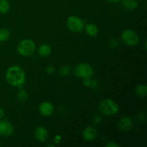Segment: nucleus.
<instances>
[{"label":"nucleus","instance_id":"obj_6","mask_svg":"<svg viewBox=\"0 0 147 147\" xmlns=\"http://www.w3.org/2000/svg\"><path fill=\"white\" fill-rule=\"evenodd\" d=\"M122 41L128 46H136L139 42V34L136 31L131 29H127L123 31L121 35Z\"/></svg>","mask_w":147,"mask_h":147},{"label":"nucleus","instance_id":"obj_26","mask_svg":"<svg viewBox=\"0 0 147 147\" xmlns=\"http://www.w3.org/2000/svg\"><path fill=\"white\" fill-rule=\"evenodd\" d=\"M106 147H119V144H116L113 142H109L106 144Z\"/></svg>","mask_w":147,"mask_h":147},{"label":"nucleus","instance_id":"obj_14","mask_svg":"<svg viewBox=\"0 0 147 147\" xmlns=\"http://www.w3.org/2000/svg\"><path fill=\"white\" fill-rule=\"evenodd\" d=\"M123 7L128 11H133L138 7V1L136 0H123Z\"/></svg>","mask_w":147,"mask_h":147},{"label":"nucleus","instance_id":"obj_15","mask_svg":"<svg viewBox=\"0 0 147 147\" xmlns=\"http://www.w3.org/2000/svg\"><path fill=\"white\" fill-rule=\"evenodd\" d=\"M28 97L29 96L27 92L24 89H23L22 88H20L17 95V98L18 101L22 103H25L28 100Z\"/></svg>","mask_w":147,"mask_h":147},{"label":"nucleus","instance_id":"obj_28","mask_svg":"<svg viewBox=\"0 0 147 147\" xmlns=\"http://www.w3.org/2000/svg\"><path fill=\"white\" fill-rule=\"evenodd\" d=\"M109 2L111 3V4H117L120 1V0H107Z\"/></svg>","mask_w":147,"mask_h":147},{"label":"nucleus","instance_id":"obj_20","mask_svg":"<svg viewBox=\"0 0 147 147\" xmlns=\"http://www.w3.org/2000/svg\"><path fill=\"white\" fill-rule=\"evenodd\" d=\"M100 82L98 81L96 79H93L91 78V83H90V88H91L92 90H98V89L100 88Z\"/></svg>","mask_w":147,"mask_h":147},{"label":"nucleus","instance_id":"obj_21","mask_svg":"<svg viewBox=\"0 0 147 147\" xmlns=\"http://www.w3.org/2000/svg\"><path fill=\"white\" fill-rule=\"evenodd\" d=\"M109 47L111 49H115L119 45V41L117 38L116 37H113V38L111 39V40L109 41Z\"/></svg>","mask_w":147,"mask_h":147},{"label":"nucleus","instance_id":"obj_4","mask_svg":"<svg viewBox=\"0 0 147 147\" xmlns=\"http://www.w3.org/2000/svg\"><path fill=\"white\" fill-rule=\"evenodd\" d=\"M75 76L79 78H90L94 75V70L91 65L87 63H82L77 65L73 70Z\"/></svg>","mask_w":147,"mask_h":147},{"label":"nucleus","instance_id":"obj_29","mask_svg":"<svg viewBox=\"0 0 147 147\" xmlns=\"http://www.w3.org/2000/svg\"><path fill=\"white\" fill-rule=\"evenodd\" d=\"M144 49H145V50H146V40H145L144 43Z\"/></svg>","mask_w":147,"mask_h":147},{"label":"nucleus","instance_id":"obj_25","mask_svg":"<svg viewBox=\"0 0 147 147\" xmlns=\"http://www.w3.org/2000/svg\"><path fill=\"white\" fill-rule=\"evenodd\" d=\"M61 141L62 136L59 134L56 135V136H55L54 138H53V143H54V144H60V142H61Z\"/></svg>","mask_w":147,"mask_h":147},{"label":"nucleus","instance_id":"obj_3","mask_svg":"<svg viewBox=\"0 0 147 147\" xmlns=\"http://www.w3.org/2000/svg\"><path fill=\"white\" fill-rule=\"evenodd\" d=\"M36 45L33 40L25 39L18 43L17 47V53L23 57H29L34 53Z\"/></svg>","mask_w":147,"mask_h":147},{"label":"nucleus","instance_id":"obj_30","mask_svg":"<svg viewBox=\"0 0 147 147\" xmlns=\"http://www.w3.org/2000/svg\"><path fill=\"white\" fill-rule=\"evenodd\" d=\"M0 50H1V45H0Z\"/></svg>","mask_w":147,"mask_h":147},{"label":"nucleus","instance_id":"obj_18","mask_svg":"<svg viewBox=\"0 0 147 147\" xmlns=\"http://www.w3.org/2000/svg\"><path fill=\"white\" fill-rule=\"evenodd\" d=\"M10 9V4L8 0H0V13L7 14Z\"/></svg>","mask_w":147,"mask_h":147},{"label":"nucleus","instance_id":"obj_16","mask_svg":"<svg viewBox=\"0 0 147 147\" xmlns=\"http://www.w3.org/2000/svg\"><path fill=\"white\" fill-rule=\"evenodd\" d=\"M135 92L139 97L146 98L147 95V86L144 84L139 85L135 89Z\"/></svg>","mask_w":147,"mask_h":147},{"label":"nucleus","instance_id":"obj_24","mask_svg":"<svg viewBox=\"0 0 147 147\" xmlns=\"http://www.w3.org/2000/svg\"><path fill=\"white\" fill-rule=\"evenodd\" d=\"M90 83H91V77L90 78H83V84L86 87H90Z\"/></svg>","mask_w":147,"mask_h":147},{"label":"nucleus","instance_id":"obj_9","mask_svg":"<svg viewBox=\"0 0 147 147\" xmlns=\"http://www.w3.org/2000/svg\"><path fill=\"white\" fill-rule=\"evenodd\" d=\"M38 111L39 113H40L42 116L48 117V116H52L53 113H54L55 108L54 106H53L50 102L45 101L42 103L39 106Z\"/></svg>","mask_w":147,"mask_h":147},{"label":"nucleus","instance_id":"obj_27","mask_svg":"<svg viewBox=\"0 0 147 147\" xmlns=\"http://www.w3.org/2000/svg\"><path fill=\"white\" fill-rule=\"evenodd\" d=\"M4 116H5V111H4V110L2 108L0 107V120L4 119Z\"/></svg>","mask_w":147,"mask_h":147},{"label":"nucleus","instance_id":"obj_7","mask_svg":"<svg viewBox=\"0 0 147 147\" xmlns=\"http://www.w3.org/2000/svg\"><path fill=\"white\" fill-rule=\"evenodd\" d=\"M14 132V126L7 119L0 120V136L3 137H9Z\"/></svg>","mask_w":147,"mask_h":147},{"label":"nucleus","instance_id":"obj_5","mask_svg":"<svg viewBox=\"0 0 147 147\" xmlns=\"http://www.w3.org/2000/svg\"><path fill=\"white\" fill-rule=\"evenodd\" d=\"M85 22L81 18L77 16H70L66 20V26L72 32L80 33L85 28Z\"/></svg>","mask_w":147,"mask_h":147},{"label":"nucleus","instance_id":"obj_2","mask_svg":"<svg viewBox=\"0 0 147 147\" xmlns=\"http://www.w3.org/2000/svg\"><path fill=\"white\" fill-rule=\"evenodd\" d=\"M99 111L104 116H112L119 111V106L114 100L111 98L103 99L98 106Z\"/></svg>","mask_w":147,"mask_h":147},{"label":"nucleus","instance_id":"obj_11","mask_svg":"<svg viewBox=\"0 0 147 147\" xmlns=\"http://www.w3.org/2000/svg\"><path fill=\"white\" fill-rule=\"evenodd\" d=\"M98 132L96 128L93 126H88L83 129L82 132V136L83 139L88 142H91L97 138Z\"/></svg>","mask_w":147,"mask_h":147},{"label":"nucleus","instance_id":"obj_12","mask_svg":"<svg viewBox=\"0 0 147 147\" xmlns=\"http://www.w3.org/2000/svg\"><path fill=\"white\" fill-rule=\"evenodd\" d=\"M84 30H86V34L90 37H96L98 34L99 32L98 26L93 23H88L86 25H85Z\"/></svg>","mask_w":147,"mask_h":147},{"label":"nucleus","instance_id":"obj_22","mask_svg":"<svg viewBox=\"0 0 147 147\" xmlns=\"http://www.w3.org/2000/svg\"><path fill=\"white\" fill-rule=\"evenodd\" d=\"M102 121H103V118H102V116L100 115L96 114V116H93V122L94 124L99 125Z\"/></svg>","mask_w":147,"mask_h":147},{"label":"nucleus","instance_id":"obj_13","mask_svg":"<svg viewBox=\"0 0 147 147\" xmlns=\"http://www.w3.org/2000/svg\"><path fill=\"white\" fill-rule=\"evenodd\" d=\"M52 53V47L48 44H42L39 47L38 54L40 57H48Z\"/></svg>","mask_w":147,"mask_h":147},{"label":"nucleus","instance_id":"obj_8","mask_svg":"<svg viewBox=\"0 0 147 147\" xmlns=\"http://www.w3.org/2000/svg\"><path fill=\"white\" fill-rule=\"evenodd\" d=\"M118 129L121 132H128L131 129L133 126V121L130 117L123 116L121 118L120 120L118 122Z\"/></svg>","mask_w":147,"mask_h":147},{"label":"nucleus","instance_id":"obj_1","mask_svg":"<svg viewBox=\"0 0 147 147\" xmlns=\"http://www.w3.org/2000/svg\"><path fill=\"white\" fill-rule=\"evenodd\" d=\"M5 79L9 86L20 88L26 81L25 72L20 66L12 65L6 71Z\"/></svg>","mask_w":147,"mask_h":147},{"label":"nucleus","instance_id":"obj_10","mask_svg":"<svg viewBox=\"0 0 147 147\" xmlns=\"http://www.w3.org/2000/svg\"><path fill=\"white\" fill-rule=\"evenodd\" d=\"M50 134L46 128L43 126H39L34 131V137L39 142L44 143L46 142L49 139Z\"/></svg>","mask_w":147,"mask_h":147},{"label":"nucleus","instance_id":"obj_23","mask_svg":"<svg viewBox=\"0 0 147 147\" xmlns=\"http://www.w3.org/2000/svg\"><path fill=\"white\" fill-rule=\"evenodd\" d=\"M55 71V67L54 65H52L47 66V67L45 68V73L48 75L53 74Z\"/></svg>","mask_w":147,"mask_h":147},{"label":"nucleus","instance_id":"obj_17","mask_svg":"<svg viewBox=\"0 0 147 147\" xmlns=\"http://www.w3.org/2000/svg\"><path fill=\"white\" fill-rule=\"evenodd\" d=\"M10 36H11V33L8 29H0V42H4L8 40Z\"/></svg>","mask_w":147,"mask_h":147},{"label":"nucleus","instance_id":"obj_19","mask_svg":"<svg viewBox=\"0 0 147 147\" xmlns=\"http://www.w3.org/2000/svg\"><path fill=\"white\" fill-rule=\"evenodd\" d=\"M72 71V68L68 65H63L60 66L59 69V74L61 75L62 76H67L70 74Z\"/></svg>","mask_w":147,"mask_h":147},{"label":"nucleus","instance_id":"obj_31","mask_svg":"<svg viewBox=\"0 0 147 147\" xmlns=\"http://www.w3.org/2000/svg\"><path fill=\"white\" fill-rule=\"evenodd\" d=\"M0 145H1V144H0Z\"/></svg>","mask_w":147,"mask_h":147}]
</instances>
